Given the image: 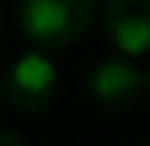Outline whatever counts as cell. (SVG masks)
I'll list each match as a JSON object with an SVG mask.
<instances>
[{"label":"cell","instance_id":"cell-1","mask_svg":"<svg viewBox=\"0 0 150 146\" xmlns=\"http://www.w3.org/2000/svg\"><path fill=\"white\" fill-rule=\"evenodd\" d=\"M97 0H17V20L30 43L60 50L80 40L93 23Z\"/></svg>","mask_w":150,"mask_h":146},{"label":"cell","instance_id":"cell-2","mask_svg":"<svg viewBox=\"0 0 150 146\" xmlns=\"http://www.w3.org/2000/svg\"><path fill=\"white\" fill-rule=\"evenodd\" d=\"M57 96V66L47 53L27 50L10 63L7 73V103L17 113H40Z\"/></svg>","mask_w":150,"mask_h":146},{"label":"cell","instance_id":"cell-3","mask_svg":"<svg viewBox=\"0 0 150 146\" xmlns=\"http://www.w3.org/2000/svg\"><path fill=\"white\" fill-rule=\"evenodd\" d=\"M103 27L120 53L127 57L150 53V0H107Z\"/></svg>","mask_w":150,"mask_h":146},{"label":"cell","instance_id":"cell-4","mask_svg":"<svg viewBox=\"0 0 150 146\" xmlns=\"http://www.w3.org/2000/svg\"><path fill=\"white\" fill-rule=\"evenodd\" d=\"M144 87H147V76H140V70L134 63H127V60H103L90 73L93 100L110 106V110H123L130 103H137Z\"/></svg>","mask_w":150,"mask_h":146},{"label":"cell","instance_id":"cell-5","mask_svg":"<svg viewBox=\"0 0 150 146\" xmlns=\"http://www.w3.org/2000/svg\"><path fill=\"white\" fill-rule=\"evenodd\" d=\"M0 146H27L13 130H0Z\"/></svg>","mask_w":150,"mask_h":146},{"label":"cell","instance_id":"cell-6","mask_svg":"<svg viewBox=\"0 0 150 146\" xmlns=\"http://www.w3.org/2000/svg\"><path fill=\"white\" fill-rule=\"evenodd\" d=\"M147 90H150V70H147Z\"/></svg>","mask_w":150,"mask_h":146},{"label":"cell","instance_id":"cell-7","mask_svg":"<svg viewBox=\"0 0 150 146\" xmlns=\"http://www.w3.org/2000/svg\"><path fill=\"white\" fill-rule=\"evenodd\" d=\"M147 146H150V143H147Z\"/></svg>","mask_w":150,"mask_h":146}]
</instances>
